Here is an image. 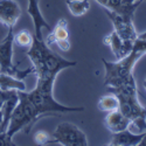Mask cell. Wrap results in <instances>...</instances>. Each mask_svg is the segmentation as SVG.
<instances>
[{"mask_svg":"<svg viewBox=\"0 0 146 146\" xmlns=\"http://www.w3.org/2000/svg\"><path fill=\"white\" fill-rule=\"evenodd\" d=\"M13 46H14V27H9L7 35L0 43V72L12 75L19 80L26 78L29 74H33V67L25 70H20L13 63Z\"/></svg>","mask_w":146,"mask_h":146,"instance_id":"8992f818","label":"cell"},{"mask_svg":"<svg viewBox=\"0 0 146 146\" xmlns=\"http://www.w3.org/2000/svg\"><path fill=\"white\" fill-rule=\"evenodd\" d=\"M143 84H144V88L146 89V77H145V80H144V82H143Z\"/></svg>","mask_w":146,"mask_h":146,"instance_id":"d4e9b609","label":"cell"},{"mask_svg":"<svg viewBox=\"0 0 146 146\" xmlns=\"http://www.w3.org/2000/svg\"><path fill=\"white\" fill-rule=\"evenodd\" d=\"M91 0H67V6L74 17H82L87 14L90 9Z\"/></svg>","mask_w":146,"mask_h":146,"instance_id":"e0dca14e","label":"cell"},{"mask_svg":"<svg viewBox=\"0 0 146 146\" xmlns=\"http://www.w3.org/2000/svg\"><path fill=\"white\" fill-rule=\"evenodd\" d=\"M139 145H140V146H146V131H145V135H144L141 141L139 143Z\"/></svg>","mask_w":146,"mask_h":146,"instance_id":"7402d4cb","label":"cell"},{"mask_svg":"<svg viewBox=\"0 0 146 146\" xmlns=\"http://www.w3.org/2000/svg\"><path fill=\"white\" fill-rule=\"evenodd\" d=\"M97 4H100L104 9L112 11L116 13L121 14H133L138 8V6L141 4V1H137L135 4H125L123 0H95Z\"/></svg>","mask_w":146,"mask_h":146,"instance_id":"5bb4252c","label":"cell"},{"mask_svg":"<svg viewBox=\"0 0 146 146\" xmlns=\"http://www.w3.org/2000/svg\"><path fill=\"white\" fill-rule=\"evenodd\" d=\"M146 54V33L138 35L137 40L133 43L131 52L123 58L117 60L116 62H110L103 58L105 69L104 84L108 88L119 87L121 84L135 81L133 68L138 60Z\"/></svg>","mask_w":146,"mask_h":146,"instance_id":"7a4b0ae2","label":"cell"},{"mask_svg":"<svg viewBox=\"0 0 146 146\" xmlns=\"http://www.w3.org/2000/svg\"><path fill=\"white\" fill-rule=\"evenodd\" d=\"M104 43L110 47V49L112 50V53H113V55L116 56L117 60H120V58L125 57L132 49V48H130L127 44H125L123 42V40L119 38L118 34L115 31L105 36L104 38Z\"/></svg>","mask_w":146,"mask_h":146,"instance_id":"9a60e30c","label":"cell"},{"mask_svg":"<svg viewBox=\"0 0 146 146\" xmlns=\"http://www.w3.org/2000/svg\"><path fill=\"white\" fill-rule=\"evenodd\" d=\"M119 101V110L123 112L135 125L138 132L146 131V108H144L138 100V89L136 80L121 84L119 87L108 88Z\"/></svg>","mask_w":146,"mask_h":146,"instance_id":"3957f363","label":"cell"},{"mask_svg":"<svg viewBox=\"0 0 146 146\" xmlns=\"http://www.w3.org/2000/svg\"><path fill=\"white\" fill-rule=\"evenodd\" d=\"M143 1H144V0H143Z\"/></svg>","mask_w":146,"mask_h":146,"instance_id":"484cf974","label":"cell"},{"mask_svg":"<svg viewBox=\"0 0 146 146\" xmlns=\"http://www.w3.org/2000/svg\"><path fill=\"white\" fill-rule=\"evenodd\" d=\"M17 91L18 90H1L0 89V109H1V106L4 105V103Z\"/></svg>","mask_w":146,"mask_h":146,"instance_id":"44dd1931","label":"cell"},{"mask_svg":"<svg viewBox=\"0 0 146 146\" xmlns=\"http://www.w3.org/2000/svg\"><path fill=\"white\" fill-rule=\"evenodd\" d=\"M105 12L112 22L115 32L118 34V36L123 40L125 44L132 48L133 43L138 38V33L135 28V25H133V14H121L106 9Z\"/></svg>","mask_w":146,"mask_h":146,"instance_id":"ba28073f","label":"cell"},{"mask_svg":"<svg viewBox=\"0 0 146 146\" xmlns=\"http://www.w3.org/2000/svg\"><path fill=\"white\" fill-rule=\"evenodd\" d=\"M123 1H124L125 4H135V3H137V1H141V3H143V0H123Z\"/></svg>","mask_w":146,"mask_h":146,"instance_id":"603a6c76","label":"cell"},{"mask_svg":"<svg viewBox=\"0 0 146 146\" xmlns=\"http://www.w3.org/2000/svg\"><path fill=\"white\" fill-rule=\"evenodd\" d=\"M46 43L50 47L53 43L57 44L58 48L63 52H68L70 49V41H69V32H68V21L67 19H60L54 28L50 31V34L47 36Z\"/></svg>","mask_w":146,"mask_h":146,"instance_id":"9c48e42d","label":"cell"},{"mask_svg":"<svg viewBox=\"0 0 146 146\" xmlns=\"http://www.w3.org/2000/svg\"><path fill=\"white\" fill-rule=\"evenodd\" d=\"M144 135H145V132L133 133L130 131V129H126L121 132L113 133L109 145H111V146H136V145H139Z\"/></svg>","mask_w":146,"mask_h":146,"instance_id":"4fadbf2b","label":"cell"},{"mask_svg":"<svg viewBox=\"0 0 146 146\" xmlns=\"http://www.w3.org/2000/svg\"><path fill=\"white\" fill-rule=\"evenodd\" d=\"M104 125L110 132L117 133L129 129L131 121L119 109H117V110L108 112L106 117L104 118Z\"/></svg>","mask_w":146,"mask_h":146,"instance_id":"7c38bea8","label":"cell"},{"mask_svg":"<svg viewBox=\"0 0 146 146\" xmlns=\"http://www.w3.org/2000/svg\"><path fill=\"white\" fill-rule=\"evenodd\" d=\"M19 102L12 112L8 127H7V137L12 139L15 133L21 130H25V132H29L32 126L40 119L38 111L29 100V97L26 91H18Z\"/></svg>","mask_w":146,"mask_h":146,"instance_id":"5b68a950","label":"cell"},{"mask_svg":"<svg viewBox=\"0 0 146 146\" xmlns=\"http://www.w3.org/2000/svg\"><path fill=\"white\" fill-rule=\"evenodd\" d=\"M34 40V35L31 34L29 31H20L17 34H14V43H17L19 47L22 48H29L32 42Z\"/></svg>","mask_w":146,"mask_h":146,"instance_id":"d6986e66","label":"cell"},{"mask_svg":"<svg viewBox=\"0 0 146 146\" xmlns=\"http://www.w3.org/2000/svg\"><path fill=\"white\" fill-rule=\"evenodd\" d=\"M97 108L101 111L110 112V111L117 110L119 108V101L116 97V95H113L112 92H109V95L102 96L100 98L98 103H97Z\"/></svg>","mask_w":146,"mask_h":146,"instance_id":"ac0fdd59","label":"cell"},{"mask_svg":"<svg viewBox=\"0 0 146 146\" xmlns=\"http://www.w3.org/2000/svg\"><path fill=\"white\" fill-rule=\"evenodd\" d=\"M53 144L58 143L64 146H87L88 139L87 136L77 125L72 123L58 124L53 132Z\"/></svg>","mask_w":146,"mask_h":146,"instance_id":"52a82bcc","label":"cell"},{"mask_svg":"<svg viewBox=\"0 0 146 146\" xmlns=\"http://www.w3.org/2000/svg\"><path fill=\"white\" fill-rule=\"evenodd\" d=\"M1 124H3V112H1V109H0V132L1 131Z\"/></svg>","mask_w":146,"mask_h":146,"instance_id":"cb8c5ba5","label":"cell"},{"mask_svg":"<svg viewBox=\"0 0 146 146\" xmlns=\"http://www.w3.org/2000/svg\"><path fill=\"white\" fill-rule=\"evenodd\" d=\"M27 13L32 18L33 26H34V36L39 40H43L42 36V29L46 28L48 31H52V27L49 26V23L46 21L43 18L40 7H39V0H28V8Z\"/></svg>","mask_w":146,"mask_h":146,"instance_id":"8fae6325","label":"cell"},{"mask_svg":"<svg viewBox=\"0 0 146 146\" xmlns=\"http://www.w3.org/2000/svg\"><path fill=\"white\" fill-rule=\"evenodd\" d=\"M29 57L34 74L38 81H50L55 82L56 76L62 70L76 66V61H71L61 57L54 53L50 47H48L46 41L39 40L34 36V40L26 52Z\"/></svg>","mask_w":146,"mask_h":146,"instance_id":"6da1fadb","label":"cell"},{"mask_svg":"<svg viewBox=\"0 0 146 146\" xmlns=\"http://www.w3.org/2000/svg\"><path fill=\"white\" fill-rule=\"evenodd\" d=\"M0 89L26 91V83L23 82V80H19L5 72H0Z\"/></svg>","mask_w":146,"mask_h":146,"instance_id":"2e32d148","label":"cell"},{"mask_svg":"<svg viewBox=\"0 0 146 146\" xmlns=\"http://www.w3.org/2000/svg\"><path fill=\"white\" fill-rule=\"evenodd\" d=\"M21 17V8L14 0H0V22L7 28L14 27Z\"/></svg>","mask_w":146,"mask_h":146,"instance_id":"30bf717a","label":"cell"},{"mask_svg":"<svg viewBox=\"0 0 146 146\" xmlns=\"http://www.w3.org/2000/svg\"><path fill=\"white\" fill-rule=\"evenodd\" d=\"M34 141L38 145H47V144H53V138L50 139L49 135L44 131H39L35 133Z\"/></svg>","mask_w":146,"mask_h":146,"instance_id":"ffe728a7","label":"cell"},{"mask_svg":"<svg viewBox=\"0 0 146 146\" xmlns=\"http://www.w3.org/2000/svg\"><path fill=\"white\" fill-rule=\"evenodd\" d=\"M53 87H54V82L36 81V86L34 90L27 92L29 100L34 104L40 118L50 115L80 112L84 110V108L82 106H68L58 103L53 97Z\"/></svg>","mask_w":146,"mask_h":146,"instance_id":"277c9868","label":"cell"}]
</instances>
